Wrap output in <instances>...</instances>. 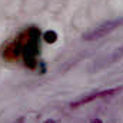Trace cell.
<instances>
[{
    "label": "cell",
    "instance_id": "3957f363",
    "mask_svg": "<svg viewBox=\"0 0 123 123\" xmlns=\"http://www.w3.org/2000/svg\"><path fill=\"white\" fill-rule=\"evenodd\" d=\"M120 57H123V47L117 49V50H115V52H113V55H110L109 57H106V62H103V64L113 63V62H116L117 59H120Z\"/></svg>",
    "mask_w": 123,
    "mask_h": 123
},
{
    "label": "cell",
    "instance_id": "6da1fadb",
    "mask_svg": "<svg viewBox=\"0 0 123 123\" xmlns=\"http://www.w3.org/2000/svg\"><path fill=\"white\" fill-rule=\"evenodd\" d=\"M123 20H113V22H109V23H105V25H102V26H99V27H96V29H93L92 31H89L86 36H85V39L86 40H96V39H100V37H103V36H106L107 33H110V31H113L120 23H122Z\"/></svg>",
    "mask_w": 123,
    "mask_h": 123
},
{
    "label": "cell",
    "instance_id": "7a4b0ae2",
    "mask_svg": "<svg viewBox=\"0 0 123 123\" xmlns=\"http://www.w3.org/2000/svg\"><path fill=\"white\" fill-rule=\"evenodd\" d=\"M120 90H122L120 87H115V89H109V90H102V92H97V93H92V94H87V96L80 97L79 100L73 102L70 106L72 107H79V106H82L85 103H89V102H92L94 99H102V97H106V96H113V94L119 93Z\"/></svg>",
    "mask_w": 123,
    "mask_h": 123
},
{
    "label": "cell",
    "instance_id": "277c9868",
    "mask_svg": "<svg viewBox=\"0 0 123 123\" xmlns=\"http://www.w3.org/2000/svg\"><path fill=\"white\" fill-rule=\"evenodd\" d=\"M44 123H55L53 120H47V122H44Z\"/></svg>",
    "mask_w": 123,
    "mask_h": 123
}]
</instances>
